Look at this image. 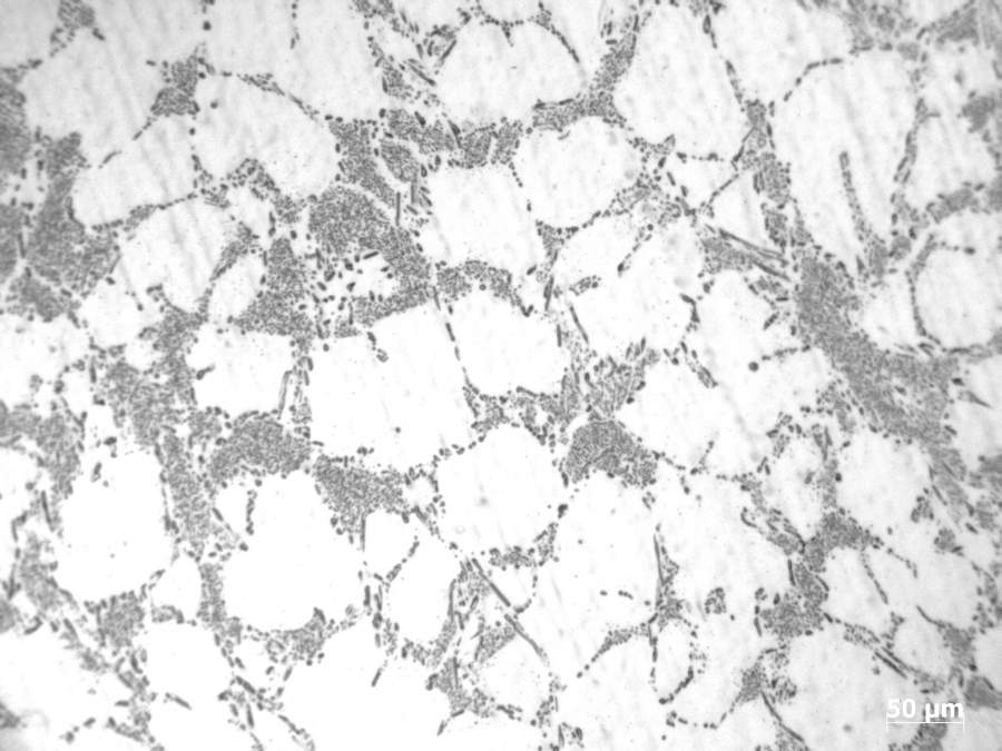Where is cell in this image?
<instances>
[{"mask_svg":"<svg viewBox=\"0 0 1002 751\" xmlns=\"http://www.w3.org/2000/svg\"><path fill=\"white\" fill-rule=\"evenodd\" d=\"M479 7L485 18L497 23L511 26L536 20L542 3L534 1H480Z\"/></svg>","mask_w":1002,"mask_h":751,"instance_id":"4fadbf2b","label":"cell"},{"mask_svg":"<svg viewBox=\"0 0 1002 751\" xmlns=\"http://www.w3.org/2000/svg\"><path fill=\"white\" fill-rule=\"evenodd\" d=\"M432 466L433 531L468 563L530 561L548 546L570 488L531 425L499 418Z\"/></svg>","mask_w":1002,"mask_h":751,"instance_id":"6da1fadb","label":"cell"},{"mask_svg":"<svg viewBox=\"0 0 1002 751\" xmlns=\"http://www.w3.org/2000/svg\"><path fill=\"white\" fill-rule=\"evenodd\" d=\"M420 246L444 275L477 274L523 293L548 290L552 248L509 162L453 164L426 182Z\"/></svg>","mask_w":1002,"mask_h":751,"instance_id":"7a4b0ae2","label":"cell"},{"mask_svg":"<svg viewBox=\"0 0 1002 751\" xmlns=\"http://www.w3.org/2000/svg\"><path fill=\"white\" fill-rule=\"evenodd\" d=\"M301 34L281 67L288 86L313 106L351 118L374 115L381 83L361 24L345 3H307Z\"/></svg>","mask_w":1002,"mask_h":751,"instance_id":"5b68a950","label":"cell"},{"mask_svg":"<svg viewBox=\"0 0 1002 751\" xmlns=\"http://www.w3.org/2000/svg\"><path fill=\"white\" fill-rule=\"evenodd\" d=\"M465 681L477 705L542 729L559 689L542 653L512 620L477 650Z\"/></svg>","mask_w":1002,"mask_h":751,"instance_id":"52a82bcc","label":"cell"},{"mask_svg":"<svg viewBox=\"0 0 1002 751\" xmlns=\"http://www.w3.org/2000/svg\"><path fill=\"white\" fill-rule=\"evenodd\" d=\"M631 238L632 226L623 214H603L573 230L552 250L549 298L563 296L579 284L603 276L618 265Z\"/></svg>","mask_w":1002,"mask_h":751,"instance_id":"30bf717a","label":"cell"},{"mask_svg":"<svg viewBox=\"0 0 1002 751\" xmlns=\"http://www.w3.org/2000/svg\"><path fill=\"white\" fill-rule=\"evenodd\" d=\"M446 280L440 308L474 398L559 397L571 360L549 304L481 275L456 274Z\"/></svg>","mask_w":1002,"mask_h":751,"instance_id":"3957f363","label":"cell"},{"mask_svg":"<svg viewBox=\"0 0 1002 751\" xmlns=\"http://www.w3.org/2000/svg\"><path fill=\"white\" fill-rule=\"evenodd\" d=\"M508 34L537 107L571 101L584 91L589 77L551 28L532 20L511 26Z\"/></svg>","mask_w":1002,"mask_h":751,"instance_id":"9c48e42d","label":"cell"},{"mask_svg":"<svg viewBox=\"0 0 1002 751\" xmlns=\"http://www.w3.org/2000/svg\"><path fill=\"white\" fill-rule=\"evenodd\" d=\"M630 6L612 1H548L542 3V9L549 13L551 29L563 40L591 79L612 46L618 42L625 20L629 18L626 10Z\"/></svg>","mask_w":1002,"mask_h":751,"instance_id":"8fae6325","label":"cell"},{"mask_svg":"<svg viewBox=\"0 0 1002 751\" xmlns=\"http://www.w3.org/2000/svg\"><path fill=\"white\" fill-rule=\"evenodd\" d=\"M639 150L622 125L584 115L527 131L509 165L543 231H573L603 215L627 187Z\"/></svg>","mask_w":1002,"mask_h":751,"instance_id":"277c9868","label":"cell"},{"mask_svg":"<svg viewBox=\"0 0 1002 751\" xmlns=\"http://www.w3.org/2000/svg\"><path fill=\"white\" fill-rule=\"evenodd\" d=\"M262 279V265L247 258L233 266L215 285L210 296V312L218 316H235L254 299Z\"/></svg>","mask_w":1002,"mask_h":751,"instance_id":"7c38bea8","label":"cell"},{"mask_svg":"<svg viewBox=\"0 0 1002 751\" xmlns=\"http://www.w3.org/2000/svg\"><path fill=\"white\" fill-rule=\"evenodd\" d=\"M468 562L433 530L418 542L393 576L391 612L397 630L411 644L439 648L458 624L456 592Z\"/></svg>","mask_w":1002,"mask_h":751,"instance_id":"ba28073f","label":"cell"},{"mask_svg":"<svg viewBox=\"0 0 1002 751\" xmlns=\"http://www.w3.org/2000/svg\"><path fill=\"white\" fill-rule=\"evenodd\" d=\"M435 90L448 117L462 126L520 121L537 107L508 31L487 18L459 27L438 69Z\"/></svg>","mask_w":1002,"mask_h":751,"instance_id":"8992f818","label":"cell"}]
</instances>
